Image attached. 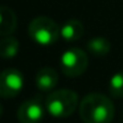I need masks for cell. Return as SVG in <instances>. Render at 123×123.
Segmentation results:
<instances>
[{
    "label": "cell",
    "instance_id": "6da1fadb",
    "mask_svg": "<svg viewBox=\"0 0 123 123\" xmlns=\"http://www.w3.org/2000/svg\"><path fill=\"white\" fill-rule=\"evenodd\" d=\"M114 114V105L103 94H87L80 103V117L85 123H111Z\"/></svg>",
    "mask_w": 123,
    "mask_h": 123
},
{
    "label": "cell",
    "instance_id": "7a4b0ae2",
    "mask_svg": "<svg viewBox=\"0 0 123 123\" xmlns=\"http://www.w3.org/2000/svg\"><path fill=\"white\" fill-rule=\"evenodd\" d=\"M78 106V95L69 89H60L48 94L45 99L46 112L53 118H68Z\"/></svg>",
    "mask_w": 123,
    "mask_h": 123
},
{
    "label": "cell",
    "instance_id": "3957f363",
    "mask_svg": "<svg viewBox=\"0 0 123 123\" xmlns=\"http://www.w3.org/2000/svg\"><path fill=\"white\" fill-rule=\"evenodd\" d=\"M29 37L41 46H50L61 37L60 27L56 21L46 16H38L31 21L28 27Z\"/></svg>",
    "mask_w": 123,
    "mask_h": 123
},
{
    "label": "cell",
    "instance_id": "277c9868",
    "mask_svg": "<svg viewBox=\"0 0 123 123\" xmlns=\"http://www.w3.org/2000/svg\"><path fill=\"white\" fill-rule=\"evenodd\" d=\"M89 58L87 54L80 48H70L62 53L60 58V68L68 77H78L87 69Z\"/></svg>",
    "mask_w": 123,
    "mask_h": 123
},
{
    "label": "cell",
    "instance_id": "5b68a950",
    "mask_svg": "<svg viewBox=\"0 0 123 123\" xmlns=\"http://www.w3.org/2000/svg\"><path fill=\"white\" fill-rule=\"evenodd\" d=\"M24 87V77L21 72L15 68L0 72V97L13 98L19 95Z\"/></svg>",
    "mask_w": 123,
    "mask_h": 123
},
{
    "label": "cell",
    "instance_id": "8992f818",
    "mask_svg": "<svg viewBox=\"0 0 123 123\" xmlns=\"http://www.w3.org/2000/svg\"><path fill=\"white\" fill-rule=\"evenodd\" d=\"M46 107L40 95L24 101L17 110V119L20 123H40L44 119Z\"/></svg>",
    "mask_w": 123,
    "mask_h": 123
},
{
    "label": "cell",
    "instance_id": "52a82bcc",
    "mask_svg": "<svg viewBox=\"0 0 123 123\" xmlns=\"http://www.w3.org/2000/svg\"><path fill=\"white\" fill-rule=\"evenodd\" d=\"M35 83H36V87L40 91H43V93L52 91L57 86V83H58L57 70L53 69V68H50V66L41 68V69L36 73Z\"/></svg>",
    "mask_w": 123,
    "mask_h": 123
},
{
    "label": "cell",
    "instance_id": "ba28073f",
    "mask_svg": "<svg viewBox=\"0 0 123 123\" xmlns=\"http://www.w3.org/2000/svg\"><path fill=\"white\" fill-rule=\"evenodd\" d=\"M17 27L16 13L7 6H0V36L6 37L15 32Z\"/></svg>",
    "mask_w": 123,
    "mask_h": 123
},
{
    "label": "cell",
    "instance_id": "9c48e42d",
    "mask_svg": "<svg viewBox=\"0 0 123 123\" xmlns=\"http://www.w3.org/2000/svg\"><path fill=\"white\" fill-rule=\"evenodd\" d=\"M83 32H85V28H83V24L80 21V20H68L64 24L60 27V33H61V37L64 38L68 43H73V41L80 40L83 36Z\"/></svg>",
    "mask_w": 123,
    "mask_h": 123
},
{
    "label": "cell",
    "instance_id": "30bf717a",
    "mask_svg": "<svg viewBox=\"0 0 123 123\" xmlns=\"http://www.w3.org/2000/svg\"><path fill=\"white\" fill-rule=\"evenodd\" d=\"M19 40L13 36H6L0 40V57L6 60H11L19 53Z\"/></svg>",
    "mask_w": 123,
    "mask_h": 123
},
{
    "label": "cell",
    "instance_id": "8fae6325",
    "mask_svg": "<svg viewBox=\"0 0 123 123\" xmlns=\"http://www.w3.org/2000/svg\"><path fill=\"white\" fill-rule=\"evenodd\" d=\"M86 48L93 56L95 57H105L111 49V44L105 37H93L87 41Z\"/></svg>",
    "mask_w": 123,
    "mask_h": 123
},
{
    "label": "cell",
    "instance_id": "7c38bea8",
    "mask_svg": "<svg viewBox=\"0 0 123 123\" xmlns=\"http://www.w3.org/2000/svg\"><path fill=\"white\" fill-rule=\"evenodd\" d=\"M109 91L112 97H115V98L123 97V70L115 73V74L110 78Z\"/></svg>",
    "mask_w": 123,
    "mask_h": 123
},
{
    "label": "cell",
    "instance_id": "4fadbf2b",
    "mask_svg": "<svg viewBox=\"0 0 123 123\" xmlns=\"http://www.w3.org/2000/svg\"><path fill=\"white\" fill-rule=\"evenodd\" d=\"M1 114H3V106H1V103H0V117H1Z\"/></svg>",
    "mask_w": 123,
    "mask_h": 123
}]
</instances>
